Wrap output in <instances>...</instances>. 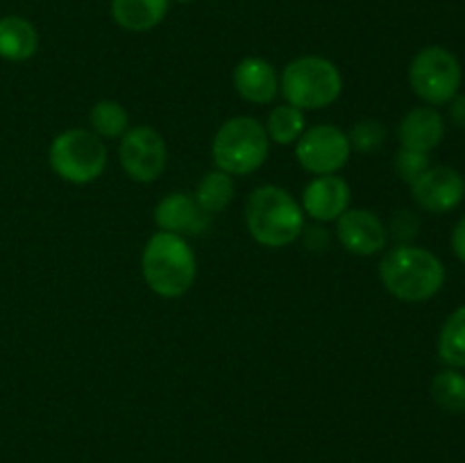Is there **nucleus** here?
I'll return each mask as SVG.
<instances>
[{"mask_svg": "<svg viewBox=\"0 0 465 463\" xmlns=\"http://www.w3.org/2000/svg\"><path fill=\"white\" fill-rule=\"evenodd\" d=\"M381 284L402 302H425L445 284V266L434 252L411 243H400L380 263Z\"/></svg>", "mask_w": 465, "mask_h": 463, "instance_id": "f257e3e1", "label": "nucleus"}, {"mask_svg": "<svg viewBox=\"0 0 465 463\" xmlns=\"http://www.w3.org/2000/svg\"><path fill=\"white\" fill-rule=\"evenodd\" d=\"M250 236L266 248H284L304 230V212L282 186H259L245 204Z\"/></svg>", "mask_w": 465, "mask_h": 463, "instance_id": "f03ea898", "label": "nucleus"}, {"mask_svg": "<svg viewBox=\"0 0 465 463\" xmlns=\"http://www.w3.org/2000/svg\"><path fill=\"white\" fill-rule=\"evenodd\" d=\"M141 271L154 293L162 298H180L195 281V254L182 236L157 232L145 243Z\"/></svg>", "mask_w": 465, "mask_h": 463, "instance_id": "7ed1b4c3", "label": "nucleus"}, {"mask_svg": "<svg viewBox=\"0 0 465 463\" xmlns=\"http://www.w3.org/2000/svg\"><path fill=\"white\" fill-rule=\"evenodd\" d=\"M343 77L334 62L318 54L298 57L282 73V94L298 109H325L339 100Z\"/></svg>", "mask_w": 465, "mask_h": 463, "instance_id": "20e7f679", "label": "nucleus"}, {"mask_svg": "<svg viewBox=\"0 0 465 463\" xmlns=\"http://www.w3.org/2000/svg\"><path fill=\"white\" fill-rule=\"evenodd\" d=\"M218 171L250 175L268 159V132L257 118L236 116L221 125L212 145Z\"/></svg>", "mask_w": 465, "mask_h": 463, "instance_id": "39448f33", "label": "nucleus"}, {"mask_svg": "<svg viewBox=\"0 0 465 463\" xmlns=\"http://www.w3.org/2000/svg\"><path fill=\"white\" fill-rule=\"evenodd\" d=\"M50 168L71 184H89L104 172L107 166V148L86 130H66L54 136L50 143Z\"/></svg>", "mask_w": 465, "mask_h": 463, "instance_id": "423d86ee", "label": "nucleus"}, {"mask_svg": "<svg viewBox=\"0 0 465 463\" xmlns=\"http://www.w3.org/2000/svg\"><path fill=\"white\" fill-rule=\"evenodd\" d=\"M461 80V62L443 45L418 50L409 66V84L427 104H448L459 94Z\"/></svg>", "mask_w": 465, "mask_h": 463, "instance_id": "0eeeda50", "label": "nucleus"}, {"mask_svg": "<svg viewBox=\"0 0 465 463\" xmlns=\"http://www.w3.org/2000/svg\"><path fill=\"white\" fill-rule=\"evenodd\" d=\"M350 139L334 125H316L302 132L295 145V157L304 171L313 175H334L348 163Z\"/></svg>", "mask_w": 465, "mask_h": 463, "instance_id": "6e6552de", "label": "nucleus"}, {"mask_svg": "<svg viewBox=\"0 0 465 463\" xmlns=\"http://www.w3.org/2000/svg\"><path fill=\"white\" fill-rule=\"evenodd\" d=\"M118 157H121L123 171L132 180L148 184V182L157 180L166 168L168 150L157 130L139 125L123 134Z\"/></svg>", "mask_w": 465, "mask_h": 463, "instance_id": "1a4fd4ad", "label": "nucleus"}, {"mask_svg": "<svg viewBox=\"0 0 465 463\" xmlns=\"http://www.w3.org/2000/svg\"><path fill=\"white\" fill-rule=\"evenodd\" d=\"M411 195L425 212L448 213L463 202L465 180L450 166H430L411 184Z\"/></svg>", "mask_w": 465, "mask_h": 463, "instance_id": "9d476101", "label": "nucleus"}, {"mask_svg": "<svg viewBox=\"0 0 465 463\" xmlns=\"http://www.w3.org/2000/svg\"><path fill=\"white\" fill-rule=\"evenodd\" d=\"M341 245L348 252L359 254V257H371V254L381 252L389 241L384 222L377 218V213L368 209H348L341 213L339 225H336Z\"/></svg>", "mask_w": 465, "mask_h": 463, "instance_id": "9b49d317", "label": "nucleus"}, {"mask_svg": "<svg viewBox=\"0 0 465 463\" xmlns=\"http://www.w3.org/2000/svg\"><path fill=\"white\" fill-rule=\"evenodd\" d=\"M154 222L163 232L171 234H203L209 227V213L200 207L195 195L184 193H168L166 198L159 200L154 207Z\"/></svg>", "mask_w": 465, "mask_h": 463, "instance_id": "f8f14e48", "label": "nucleus"}, {"mask_svg": "<svg viewBox=\"0 0 465 463\" xmlns=\"http://www.w3.org/2000/svg\"><path fill=\"white\" fill-rule=\"evenodd\" d=\"M350 186L336 175H318L304 186L302 209L313 221H339L341 213L348 212Z\"/></svg>", "mask_w": 465, "mask_h": 463, "instance_id": "ddd939ff", "label": "nucleus"}, {"mask_svg": "<svg viewBox=\"0 0 465 463\" xmlns=\"http://www.w3.org/2000/svg\"><path fill=\"white\" fill-rule=\"evenodd\" d=\"M234 86L241 98L252 104L271 103L280 91L275 68L262 57L241 59L239 66L234 68Z\"/></svg>", "mask_w": 465, "mask_h": 463, "instance_id": "4468645a", "label": "nucleus"}, {"mask_svg": "<svg viewBox=\"0 0 465 463\" xmlns=\"http://www.w3.org/2000/svg\"><path fill=\"white\" fill-rule=\"evenodd\" d=\"M398 136L402 148L430 153V150H434L443 141L445 121L436 109L416 107L400 121Z\"/></svg>", "mask_w": 465, "mask_h": 463, "instance_id": "2eb2a0df", "label": "nucleus"}, {"mask_svg": "<svg viewBox=\"0 0 465 463\" xmlns=\"http://www.w3.org/2000/svg\"><path fill=\"white\" fill-rule=\"evenodd\" d=\"M171 0H112V16L127 32H148L166 18Z\"/></svg>", "mask_w": 465, "mask_h": 463, "instance_id": "dca6fc26", "label": "nucleus"}, {"mask_svg": "<svg viewBox=\"0 0 465 463\" xmlns=\"http://www.w3.org/2000/svg\"><path fill=\"white\" fill-rule=\"evenodd\" d=\"M39 48V32L27 18L9 14L0 18V57L7 62H25Z\"/></svg>", "mask_w": 465, "mask_h": 463, "instance_id": "f3484780", "label": "nucleus"}, {"mask_svg": "<svg viewBox=\"0 0 465 463\" xmlns=\"http://www.w3.org/2000/svg\"><path fill=\"white\" fill-rule=\"evenodd\" d=\"M439 357L450 368L465 370V307L450 313L440 327Z\"/></svg>", "mask_w": 465, "mask_h": 463, "instance_id": "a211bd4d", "label": "nucleus"}, {"mask_svg": "<svg viewBox=\"0 0 465 463\" xmlns=\"http://www.w3.org/2000/svg\"><path fill=\"white\" fill-rule=\"evenodd\" d=\"M431 398L443 411L465 413V375L457 368L439 372L431 381Z\"/></svg>", "mask_w": 465, "mask_h": 463, "instance_id": "6ab92c4d", "label": "nucleus"}, {"mask_svg": "<svg viewBox=\"0 0 465 463\" xmlns=\"http://www.w3.org/2000/svg\"><path fill=\"white\" fill-rule=\"evenodd\" d=\"M232 198H234V182H232V175L223 171L207 172L195 191V200L207 213L223 212L232 202Z\"/></svg>", "mask_w": 465, "mask_h": 463, "instance_id": "aec40b11", "label": "nucleus"}, {"mask_svg": "<svg viewBox=\"0 0 465 463\" xmlns=\"http://www.w3.org/2000/svg\"><path fill=\"white\" fill-rule=\"evenodd\" d=\"M304 113L302 109L293 107V104H280L271 112L268 116V125L266 132L271 136V141L275 143L286 145V143H293L302 136L304 132Z\"/></svg>", "mask_w": 465, "mask_h": 463, "instance_id": "412c9836", "label": "nucleus"}, {"mask_svg": "<svg viewBox=\"0 0 465 463\" xmlns=\"http://www.w3.org/2000/svg\"><path fill=\"white\" fill-rule=\"evenodd\" d=\"M91 127H94L95 136L100 139H118L127 132V112L123 109L121 103L116 100H100L91 109Z\"/></svg>", "mask_w": 465, "mask_h": 463, "instance_id": "4be33fe9", "label": "nucleus"}, {"mask_svg": "<svg viewBox=\"0 0 465 463\" xmlns=\"http://www.w3.org/2000/svg\"><path fill=\"white\" fill-rule=\"evenodd\" d=\"M348 139H350V148H354L357 153H375L377 148L384 145L386 130L381 123L368 118V121H359L357 125L352 127Z\"/></svg>", "mask_w": 465, "mask_h": 463, "instance_id": "5701e85b", "label": "nucleus"}, {"mask_svg": "<svg viewBox=\"0 0 465 463\" xmlns=\"http://www.w3.org/2000/svg\"><path fill=\"white\" fill-rule=\"evenodd\" d=\"M427 168H430V153H418V150L402 148L398 153V159H395V171L409 184H413Z\"/></svg>", "mask_w": 465, "mask_h": 463, "instance_id": "b1692460", "label": "nucleus"}, {"mask_svg": "<svg viewBox=\"0 0 465 463\" xmlns=\"http://www.w3.org/2000/svg\"><path fill=\"white\" fill-rule=\"evenodd\" d=\"M418 221L409 212H400L393 221V234L398 236L400 243H409L416 236Z\"/></svg>", "mask_w": 465, "mask_h": 463, "instance_id": "393cba45", "label": "nucleus"}, {"mask_svg": "<svg viewBox=\"0 0 465 463\" xmlns=\"http://www.w3.org/2000/svg\"><path fill=\"white\" fill-rule=\"evenodd\" d=\"M450 118H452L454 125L465 130V94H457L450 100Z\"/></svg>", "mask_w": 465, "mask_h": 463, "instance_id": "a878e982", "label": "nucleus"}, {"mask_svg": "<svg viewBox=\"0 0 465 463\" xmlns=\"http://www.w3.org/2000/svg\"><path fill=\"white\" fill-rule=\"evenodd\" d=\"M452 250H454V254L459 257V261L465 263V218H461V221L454 225Z\"/></svg>", "mask_w": 465, "mask_h": 463, "instance_id": "bb28decb", "label": "nucleus"}, {"mask_svg": "<svg viewBox=\"0 0 465 463\" xmlns=\"http://www.w3.org/2000/svg\"><path fill=\"white\" fill-rule=\"evenodd\" d=\"M177 3H193V0H177Z\"/></svg>", "mask_w": 465, "mask_h": 463, "instance_id": "cd10ccee", "label": "nucleus"}]
</instances>
